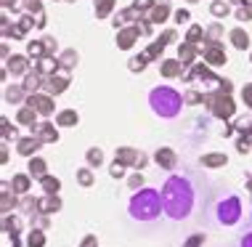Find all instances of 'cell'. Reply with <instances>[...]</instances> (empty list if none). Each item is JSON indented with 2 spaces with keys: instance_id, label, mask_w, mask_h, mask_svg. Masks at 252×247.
<instances>
[{
  "instance_id": "cell-1",
  "label": "cell",
  "mask_w": 252,
  "mask_h": 247,
  "mask_svg": "<svg viewBox=\"0 0 252 247\" xmlns=\"http://www.w3.org/2000/svg\"><path fill=\"white\" fill-rule=\"evenodd\" d=\"M162 210L170 221H189L196 210V183L189 173H173L162 183Z\"/></svg>"
},
{
  "instance_id": "cell-2",
  "label": "cell",
  "mask_w": 252,
  "mask_h": 247,
  "mask_svg": "<svg viewBox=\"0 0 252 247\" xmlns=\"http://www.w3.org/2000/svg\"><path fill=\"white\" fill-rule=\"evenodd\" d=\"M127 212H130L133 221H141V223L157 221V218L165 212V210H162V194L157 189H149V186L141 189V191H135L130 205H127Z\"/></svg>"
},
{
  "instance_id": "cell-3",
  "label": "cell",
  "mask_w": 252,
  "mask_h": 247,
  "mask_svg": "<svg viewBox=\"0 0 252 247\" xmlns=\"http://www.w3.org/2000/svg\"><path fill=\"white\" fill-rule=\"evenodd\" d=\"M149 106H152V112L157 114V117L162 120H173L181 114L183 109V99L181 93L175 91V88L170 85H157L152 93H149Z\"/></svg>"
},
{
  "instance_id": "cell-4",
  "label": "cell",
  "mask_w": 252,
  "mask_h": 247,
  "mask_svg": "<svg viewBox=\"0 0 252 247\" xmlns=\"http://www.w3.org/2000/svg\"><path fill=\"white\" fill-rule=\"evenodd\" d=\"M213 215H215V221L220 223V226H234V223H239V218H242V200H239L236 194H226L223 200L215 202Z\"/></svg>"
},
{
  "instance_id": "cell-5",
  "label": "cell",
  "mask_w": 252,
  "mask_h": 247,
  "mask_svg": "<svg viewBox=\"0 0 252 247\" xmlns=\"http://www.w3.org/2000/svg\"><path fill=\"white\" fill-rule=\"evenodd\" d=\"M239 247H252V231H247V234L239 239Z\"/></svg>"
},
{
  "instance_id": "cell-6",
  "label": "cell",
  "mask_w": 252,
  "mask_h": 247,
  "mask_svg": "<svg viewBox=\"0 0 252 247\" xmlns=\"http://www.w3.org/2000/svg\"><path fill=\"white\" fill-rule=\"evenodd\" d=\"M199 242H202V237H196V239H191V242H189V247H196Z\"/></svg>"
}]
</instances>
